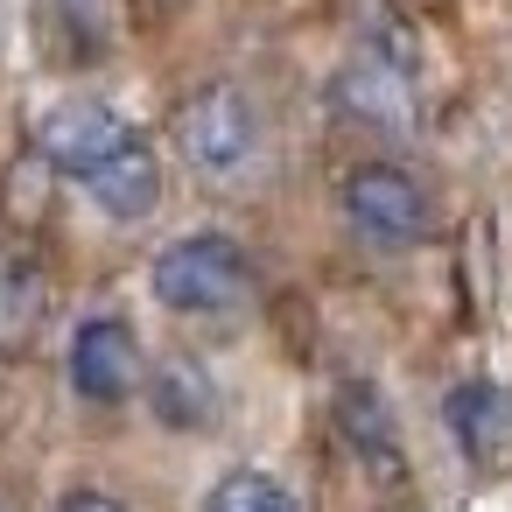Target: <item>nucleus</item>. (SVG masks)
<instances>
[{"label": "nucleus", "mask_w": 512, "mask_h": 512, "mask_svg": "<svg viewBox=\"0 0 512 512\" xmlns=\"http://www.w3.org/2000/svg\"><path fill=\"white\" fill-rule=\"evenodd\" d=\"M148 134L120 113V106H106V99H57V106H43L36 113V155L64 176V183H92L106 162H120L127 148H141Z\"/></svg>", "instance_id": "obj_3"}, {"label": "nucleus", "mask_w": 512, "mask_h": 512, "mask_svg": "<svg viewBox=\"0 0 512 512\" xmlns=\"http://www.w3.org/2000/svg\"><path fill=\"white\" fill-rule=\"evenodd\" d=\"M442 421H449V435L470 463H491L512 435V393L491 386V379H463V386L442 393Z\"/></svg>", "instance_id": "obj_7"}, {"label": "nucleus", "mask_w": 512, "mask_h": 512, "mask_svg": "<svg viewBox=\"0 0 512 512\" xmlns=\"http://www.w3.org/2000/svg\"><path fill=\"white\" fill-rule=\"evenodd\" d=\"M57 512H127L113 491H92V484H78V491H64L57 498Z\"/></svg>", "instance_id": "obj_13"}, {"label": "nucleus", "mask_w": 512, "mask_h": 512, "mask_svg": "<svg viewBox=\"0 0 512 512\" xmlns=\"http://www.w3.org/2000/svg\"><path fill=\"white\" fill-rule=\"evenodd\" d=\"M204 512H302V498L267 470H225L204 491Z\"/></svg>", "instance_id": "obj_12"}, {"label": "nucleus", "mask_w": 512, "mask_h": 512, "mask_svg": "<svg viewBox=\"0 0 512 512\" xmlns=\"http://www.w3.org/2000/svg\"><path fill=\"white\" fill-rule=\"evenodd\" d=\"M155 421H169V428H204L211 414H218V386H211V372L197 365V358H162L155 365Z\"/></svg>", "instance_id": "obj_10"}, {"label": "nucleus", "mask_w": 512, "mask_h": 512, "mask_svg": "<svg viewBox=\"0 0 512 512\" xmlns=\"http://www.w3.org/2000/svg\"><path fill=\"white\" fill-rule=\"evenodd\" d=\"M78 400L92 407H120L141 393V344H134V323L127 316H85L78 337H71V358H64Z\"/></svg>", "instance_id": "obj_5"}, {"label": "nucleus", "mask_w": 512, "mask_h": 512, "mask_svg": "<svg viewBox=\"0 0 512 512\" xmlns=\"http://www.w3.org/2000/svg\"><path fill=\"white\" fill-rule=\"evenodd\" d=\"M148 288L176 316H239L253 302V260L225 232H183L155 253Z\"/></svg>", "instance_id": "obj_1"}, {"label": "nucleus", "mask_w": 512, "mask_h": 512, "mask_svg": "<svg viewBox=\"0 0 512 512\" xmlns=\"http://www.w3.org/2000/svg\"><path fill=\"white\" fill-rule=\"evenodd\" d=\"M43 323V267L29 253H0V351H22Z\"/></svg>", "instance_id": "obj_11"}, {"label": "nucleus", "mask_w": 512, "mask_h": 512, "mask_svg": "<svg viewBox=\"0 0 512 512\" xmlns=\"http://www.w3.org/2000/svg\"><path fill=\"white\" fill-rule=\"evenodd\" d=\"M176 141H183V155H190L197 176L239 183V176L260 162V113H253V99H246L239 85L211 78V85H197V92L183 99Z\"/></svg>", "instance_id": "obj_2"}, {"label": "nucleus", "mask_w": 512, "mask_h": 512, "mask_svg": "<svg viewBox=\"0 0 512 512\" xmlns=\"http://www.w3.org/2000/svg\"><path fill=\"white\" fill-rule=\"evenodd\" d=\"M85 197H92L113 225H141V218L162 204V162H155V148L141 141V148H127L120 162H106V169L85 183Z\"/></svg>", "instance_id": "obj_9"}, {"label": "nucleus", "mask_w": 512, "mask_h": 512, "mask_svg": "<svg viewBox=\"0 0 512 512\" xmlns=\"http://www.w3.org/2000/svg\"><path fill=\"white\" fill-rule=\"evenodd\" d=\"M330 99H337L351 120L379 127V134H407V127H414V99H407V85L393 78V64H379V57H358V64L330 85Z\"/></svg>", "instance_id": "obj_8"}, {"label": "nucleus", "mask_w": 512, "mask_h": 512, "mask_svg": "<svg viewBox=\"0 0 512 512\" xmlns=\"http://www.w3.org/2000/svg\"><path fill=\"white\" fill-rule=\"evenodd\" d=\"M337 197H344V218L358 225V239H372V246L407 253L435 232V204L414 183V169H400V162H358Z\"/></svg>", "instance_id": "obj_4"}, {"label": "nucleus", "mask_w": 512, "mask_h": 512, "mask_svg": "<svg viewBox=\"0 0 512 512\" xmlns=\"http://www.w3.org/2000/svg\"><path fill=\"white\" fill-rule=\"evenodd\" d=\"M0 512H15V505H8V498H0Z\"/></svg>", "instance_id": "obj_14"}, {"label": "nucleus", "mask_w": 512, "mask_h": 512, "mask_svg": "<svg viewBox=\"0 0 512 512\" xmlns=\"http://www.w3.org/2000/svg\"><path fill=\"white\" fill-rule=\"evenodd\" d=\"M330 421L344 435V449L372 470V477H407V442H400V421L386 407V393L372 379H344L337 400H330Z\"/></svg>", "instance_id": "obj_6"}]
</instances>
